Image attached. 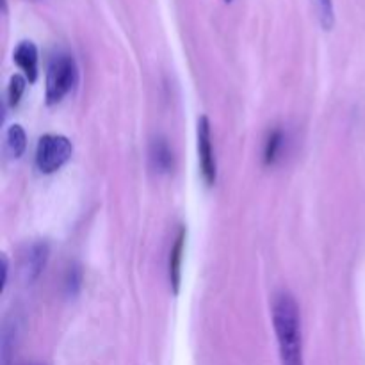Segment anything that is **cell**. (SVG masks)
<instances>
[{"instance_id":"6da1fadb","label":"cell","mask_w":365,"mask_h":365,"mask_svg":"<svg viewBox=\"0 0 365 365\" xmlns=\"http://www.w3.org/2000/svg\"><path fill=\"white\" fill-rule=\"evenodd\" d=\"M273 324L282 365H303L299 309L296 299L289 292H280L274 296Z\"/></svg>"},{"instance_id":"7a4b0ae2","label":"cell","mask_w":365,"mask_h":365,"mask_svg":"<svg viewBox=\"0 0 365 365\" xmlns=\"http://www.w3.org/2000/svg\"><path fill=\"white\" fill-rule=\"evenodd\" d=\"M78 78L75 59L68 53H57L46 70V103L56 106L71 89Z\"/></svg>"},{"instance_id":"3957f363","label":"cell","mask_w":365,"mask_h":365,"mask_svg":"<svg viewBox=\"0 0 365 365\" xmlns=\"http://www.w3.org/2000/svg\"><path fill=\"white\" fill-rule=\"evenodd\" d=\"M73 153V145L61 134H46L38 141L36 166L41 173L50 175L64 166Z\"/></svg>"},{"instance_id":"277c9868","label":"cell","mask_w":365,"mask_h":365,"mask_svg":"<svg viewBox=\"0 0 365 365\" xmlns=\"http://www.w3.org/2000/svg\"><path fill=\"white\" fill-rule=\"evenodd\" d=\"M196 141H198V160L203 180L207 185H214L217 178V164L212 146V130H210V121L207 116H200Z\"/></svg>"},{"instance_id":"5b68a950","label":"cell","mask_w":365,"mask_h":365,"mask_svg":"<svg viewBox=\"0 0 365 365\" xmlns=\"http://www.w3.org/2000/svg\"><path fill=\"white\" fill-rule=\"evenodd\" d=\"M48 242L38 241L29 246L27 252L24 253V259H21V277L27 284H32L41 274V271L46 266V260H48Z\"/></svg>"},{"instance_id":"8992f818","label":"cell","mask_w":365,"mask_h":365,"mask_svg":"<svg viewBox=\"0 0 365 365\" xmlns=\"http://www.w3.org/2000/svg\"><path fill=\"white\" fill-rule=\"evenodd\" d=\"M13 61L16 66L24 71L29 82H36L38 78V48L32 41L18 43L13 52Z\"/></svg>"},{"instance_id":"52a82bcc","label":"cell","mask_w":365,"mask_h":365,"mask_svg":"<svg viewBox=\"0 0 365 365\" xmlns=\"http://www.w3.org/2000/svg\"><path fill=\"white\" fill-rule=\"evenodd\" d=\"M185 237H187V230H185V227H180L178 228V234L177 237H175V242L173 246H171V252H170V284L171 287H173L175 294H177L178 287H180Z\"/></svg>"},{"instance_id":"ba28073f","label":"cell","mask_w":365,"mask_h":365,"mask_svg":"<svg viewBox=\"0 0 365 365\" xmlns=\"http://www.w3.org/2000/svg\"><path fill=\"white\" fill-rule=\"evenodd\" d=\"M150 164L157 173H170L173 170V150L164 138H155L150 145Z\"/></svg>"},{"instance_id":"9c48e42d","label":"cell","mask_w":365,"mask_h":365,"mask_svg":"<svg viewBox=\"0 0 365 365\" xmlns=\"http://www.w3.org/2000/svg\"><path fill=\"white\" fill-rule=\"evenodd\" d=\"M27 148V135L20 125H11L6 132V150L13 159H20Z\"/></svg>"},{"instance_id":"30bf717a","label":"cell","mask_w":365,"mask_h":365,"mask_svg":"<svg viewBox=\"0 0 365 365\" xmlns=\"http://www.w3.org/2000/svg\"><path fill=\"white\" fill-rule=\"evenodd\" d=\"M282 145H284V132L280 128H274L269 135H267L266 146H264V163L269 166L274 164V160L278 159V153H280Z\"/></svg>"},{"instance_id":"8fae6325","label":"cell","mask_w":365,"mask_h":365,"mask_svg":"<svg viewBox=\"0 0 365 365\" xmlns=\"http://www.w3.org/2000/svg\"><path fill=\"white\" fill-rule=\"evenodd\" d=\"M27 78L25 75H13L9 81V88H7V96H9V106L16 107L20 102L21 95L25 91V84H27Z\"/></svg>"},{"instance_id":"7c38bea8","label":"cell","mask_w":365,"mask_h":365,"mask_svg":"<svg viewBox=\"0 0 365 365\" xmlns=\"http://www.w3.org/2000/svg\"><path fill=\"white\" fill-rule=\"evenodd\" d=\"M317 13H319V20L324 29L334 27L335 13H334V0H316Z\"/></svg>"},{"instance_id":"4fadbf2b","label":"cell","mask_w":365,"mask_h":365,"mask_svg":"<svg viewBox=\"0 0 365 365\" xmlns=\"http://www.w3.org/2000/svg\"><path fill=\"white\" fill-rule=\"evenodd\" d=\"M82 285V271L81 267L73 266L68 269L66 273V280H64V287H66V292L70 296H75L78 291H81Z\"/></svg>"},{"instance_id":"5bb4252c","label":"cell","mask_w":365,"mask_h":365,"mask_svg":"<svg viewBox=\"0 0 365 365\" xmlns=\"http://www.w3.org/2000/svg\"><path fill=\"white\" fill-rule=\"evenodd\" d=\"M25 365H43V364H25Z\"/></svg>"},{"instance_id":"9a60e30c","label":"cell","mask_w":365,"mask_h":365,"mask_svg":"<svg viewBox=\"0 0 365 365\" xmlns=\"http://www.w3.org/2000/svg\"><path fill=\"white\" fill-rule=\"evenodd\" d=\"M225 2H232V0H225Z\"/></svg>"}]
</instances>
